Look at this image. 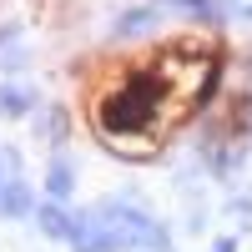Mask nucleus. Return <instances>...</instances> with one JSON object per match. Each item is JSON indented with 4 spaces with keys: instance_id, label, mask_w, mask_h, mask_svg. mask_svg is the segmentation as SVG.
Instances as JSON below:
<instances>
[{
    "instance_id": "nucleus-1",
    "label": "nucleus",
    "mask_w": 252,
    "mask_h": 252,
    "mask_svg": "<svg viewBox=\"0 0 252 252\" xmlns=\"http://www.w3.org/2000/svg\"><path fill=\"white\" fill-rule=\"evenodd\" d=\"M207 76H212V56L197 40L182 51L152 56L146 66H131L96 101L101 136H111V146H126V152L157 146L177 121H187V111L207 91Z\"/></svg>"
}]
</instances>
